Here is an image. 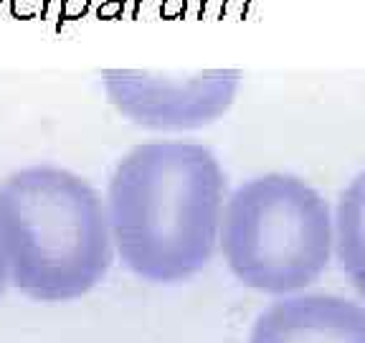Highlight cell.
Wrapping results in <instances>:
<instances>
[{
    "label": "cell",
    "mask_w": 365,
    "mask_h": 343,
    "mask_svg": "<svg viewBox=\"0 0 365 343\" xmlns=\"http://www.w3.org/2000/svg\"><path fill=\"white\" fill-rule=\"evenodd\" d=\"M104 204L127 269L148 282L175 285L211 262L226 206V173L205 145L153 140L122 155Z\"/></svg>",
    "instance_id": "1"
},
{
    "label": "cell",
    "mask_w": 365,
    "mask_h": 343,
    "mask_svg": "<svg viewBox=\"0 0 365 343\" xmlns=\"http://www.w3.org/2000/svg\"><path fill=\"white\" fill-rule=\"evenodd\" d=\"M0 242L11 282L38 303H68L112 264L107 204L79 173L26 166L0 181Z\"/></svg>",
    "instance_id": "2"
},
{
    "label": "cell",
    "mask_w": 365,
    "mask_h": 343,
    "mask_svg": "<svg viewBox=\"0 0 365 343\" xmlns=\"http://www.w3.org/2000/svg\"><path fill=\"white\" fill-rule=\"evenodd\" d=\"M218 242L236 280L284 295L312 285L327 269L335 219L304 178L262 173L226 199Z\"/></svg>",
    "instance_id": "3"
},
{
    "label": "cell",
    "mask_w": 365,
    "mask_h": 343,
    "mask_svg": "<svg viewBox=\"0 0 365 343\" xmlns=\"http://www.w3.org/2000/svg\"><path fill=\"white\" fill-rule=\"evenodd\" d=\"M249 343H365V308L337 295L284 297L259 315Z\"/></svg>",
    "instance_id": "5"
},
{
    "label": "cell",
    "mask_w": 365,
    "mask_h": 343,
    "mask_svg": "<svg viewBox=\"0 0 365 343\" xmlns=\"http://www.w3.org/2000/svg\"><path fill=\"white\" fill-rule=\"evenodd\" d=\"M102 86L112 107L135 125L158 132H185L213 125L234 107L241 71L104 69Z\"/></svg>",
    "instance_id": "4"
},
{
    "label": "cell",
    "mask_w": 365,
    "mask_h": 343,
    "mask_svg": "<svg viewBox=\"0 0 365 343\" xmlns=\"http://www.w3.org/2000/svg\"><path fill=\"white\" fill-rule=\"evenodd\" d=\"M8 280H11V272H8L6 249H3V242H0V295H3V290H6Z\"/></svg>",
    "instance_id": "7"
},
{
    "label": "cell",
    "mask_w": 365,
    "mask_h": 343,
    "mask_svg": "<svg viewBox=\"0 0 365 343\" xmlns=\"http://www.w3.org/2000/svg\"><path fill=\"white\" fill-rule=\"evenodd\" d=\"M335 249L342 272L365 297V171L342 189L337 201Z\"/></svg>",
    "instance_id": "6"
}]
</instances>
